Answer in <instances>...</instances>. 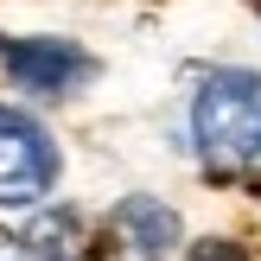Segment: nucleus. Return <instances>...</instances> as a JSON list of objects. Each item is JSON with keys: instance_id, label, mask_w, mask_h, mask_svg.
<instances>
[{"instance_id": "obj_1", "label": "nucleus", "mask_w": 261, "mask_h": 261, "mask_svg": "<svg viewBox=\"0 0 261 261\" xmlns=\"http://www.w3.org/2000/svg\"><path fill=\"white\" fill-rule=\"evenodd\" d=\"M191 134H198V153L217 172L261 166V70L204 76L198 102H191Z\"/></svg>"}, {"instance_id": "obj_2", "label": "nucleus", "mask_w": 261, "mask_h": 261, "mask_svg": "<svg viewBox=\"0 0 261 261\" xmlns=\"http://www.w3.org/2000/svg\"><path fill=\"white\" fill-rule=\"evenodd\" d=\"M58 185V147L25 109L0 102V204H38Z\"/></svg>"}, {"instance_id": "obj_3", "label": "nucleus", "mask_w": 261, "mask_h": 261, "mask_svg": "<svg viewBox=\"0 0 261 261\" xmlns=\"http://www.w3.org/2000/svg\"><path fill=\"white\" fill-rule=\"evenodd\" d=\"M0 64L19 89L32 96H70L76 83L96 76V58H89L76 38H7L0 32Z\"/></svg>"}, {"instance_id": "obj_4", "label": "nucleus", "mask_w": 261, "mask_h": 261, "mask_svg": "<svg viewBox=\"0 0 261 261\" xmlns=\"http://www.w3.org/2000/svg\"><path fill=\"white\" fill-rule=\"evenodd\" d=\"M115 229L127 236V249H134V255L166 261V255H172V242H178V211L140 191V198H121V211H115Z\"/></svg>"}, {"instance_id": "obj_5", "label": "nucleus", "mask_w": 261, "mask_h": 261, "mask_svg": "<svg viewBox=\"0 0 261 261\" xmlns=\"http://www.w3.org/2000/svg\"><path fill=\"white\" fill-rule=\"evenodd\" d=\"M19 261H96L76 211H38L19 236Z\"/></svg>"}, {"instance_id": "obj_6", "label": "nucleus", "mask_w": 261, "mask_h": 261, "mask_svg": "<svg viewBox=\"0 0 261 261\" xmlns=\"http://www.w3.org/2000/svg\"><path fill=\"white\" fill-rule=\"evenodd\" d=\"M185 261H249V249H242V242H229V236H204V242H191Z\"/></svg>"}]
</instances>
